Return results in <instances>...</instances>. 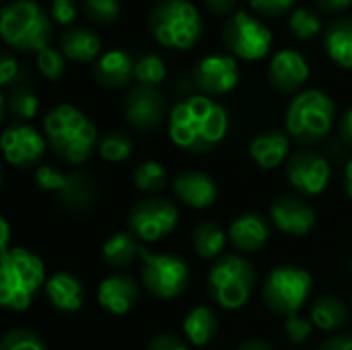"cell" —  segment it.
<instances>
[{"instance_id": "cell-1", "label": "cell", "mask_w": 352, "mask_h": 350, "mask_svg": "<svg viewBox=\"0 0 352 350\" xmlns=\"http://www.w3.org/2000/svg\"><path fill=\"white\" fill-rule=\"evenodd\" d=\"M229 130V116L221 103L206 95H192L169 111V136L188 153H208Z\"/></svg>"}, {"instance_id": "cell-2", "label": "cell", "mask_w": 352, "mask_h": 350, "mask_svg": "<svg viewBox=\"0 0 352 350\" xmlns=\"http://www.w3.org/2000/svg\"><path fill=\"white\" fill-rule=\"evenodd\" d=\"M43 134L52 151L70 165L85 163L99 142L95 124L70 103H60L47 111Z\"/></svg>"}, {"instance_id": "cell-3", "label": "cell", "mask_w": 352, "mask_h": 350, "mask_svg": "<svg viewBox=\"0 0 352 350\" xmlns=\"http://www.w3.org/2000/svg\"><path fill=\"white\" fill-rule=\"evenodd\" d=\"M43 262L25 248H12L0 258V303L12 311H25L45 285Z\"/></svg>"}, {"instance_id": "cell-4", "label": "cell", "mask_w": 352, "mask_h": 350, "mask_svg": "<svg viewBox=\"0 0 352 350\" xmlns=\"http://www.w3.org/2000/svg\"><path fill=\"white\" fill-rule=\"evenodd\" d=\"M0 33L4 43L19 52H41L50 47L52 21L35 0H14L0 12Z\"/></svg>"}, {"instance_id": "cell-5", "label": "cell", "mask_w": 352, "mask_h": 350, "mask_svg": "<svg viewBox=\"0 0 352 350\" xmlns=\"http://www.w3.org/2000/svg\"><path fill=\"white\" fill-rule=\"evenodd\" d=\"M148 31L169 50H192L202 37V17L190 0H157L148 12Z\"/></svg>"}, {"instance_id": "cell-6", "label": "cell", "mask_w": 352, "mask_h": 350, "mask_svg": "<svg viewBox=\"0 0 352 350\" xmlns=\"http://www.w3.org/2000/svg\"><path fill=\"white\" fill-rule=\"evenodd\" d=\"M334 116L336 107L330 95L320 89L301 91L287 109V132L303 144L318 142L330 132Z\"/></svg>"}, {"instance_id": "cell-7", "label": "cell", "mask_w": 352, "mask_h": 350, "mask_svg": "<svg viewBox=\"0 0 352 350\" xmlns=\"http://www.w3.org/2000/svg\"><path fill=\"white\" fill-rule=\"evenodd\" d=\"M254 287V264L241 256H225L210 268L208 291L223 309H241L250 301Z\"/></svg>"}, {"instance_id": "cell-8", "label": "cell", "mask_w": 352, "mask_h": 350, "mask_svg": "<svg viewBox=\"0 0 352 350\" xmlns=\"http://www.w3.org/2000/svg\"><path fill=\"white\" fill-rule=\"evenodd\" d=\"M311 274L299 266H278L264 283V301L278 316H293L305 305L311 293Z\"/></svg>"}, {"instance_id": "cell-9", "label": "cell", "mask_w": 352, "mask_h": 350, "mask_svg": "<svg viewBox=\"0 0 352 350\" xmlns=\"http://www.w3.org/2000/svg\"><path fill=\"white\" fill-rule=\"evenodd\" d=\"M223 41L233 58L258 62L268 56L274 35L258 17L237 10L223 27Z\"/></svg>"}, {"instance_id": "cell-10", "label": "cell", "mask_w": 352, "mask_h": 350, "mask_svg": "<svg viewBox=\"0 0 352 350\" xmlns=\"http://www.w3.org/2000/svg\"><path fill=\"white\" fill-rule=\"evenodd\" d=\"M138 258L142 260V285L153 297L169 301L186 291L190 270L182 258L171 254H153L144 248H140Z\"/></svg>"}, {"instance_id": "cell-11", "label": "cell", "mask_w": 352, "mask_h": 350, "mask_svg": "<svg viewBox=\"0 0 352 350\" xmlns=\"http://www.w3.org/2000/svg\"><path fill=\"white\" fill-rule=\"evenodd\" d=\"M35 182L41 190L58 194L62 206L70 210H85L93 204L95 186L78 171H60L50 165H41L35 171Z\"/></svg>"}, {"instance_id": "cell-12", "label": "cell", "mask_w": 352, "mask_h": 350, "mask_svg": "<svg viewBox=\"0 0 352 350\" xmlns=\"http://www.w3.org/2000/svg\"><path fill=\"white\" fill-rule=\"evenodd\" d=\"M179 221L177 208L163 198H146L132 206L128 225L134 237L142 241H159L167 237Z\"/></svg>"}, {"instance_id": "cell-13", "label": "cell", "mask_w": 352, "mask_h": 350, "mask_svg": "<svg viewBox=\"0 0 352 350\" xmlns=\"http://www.w3.org/2000/svg\"><path fill=\"white\" fill-rule=\"evenodd\" d=\"M192 78L206 97H223L237 87L239 66L229 54H208L194 66Z\"/></svg>"}, {"instance_id": "cell-14", "label": "cell", "mask_w": 352, "mask_h": 350, "mask_svg": "<svg viewBox=\"0 0 352 350\" xmlns=\"http://www.w3.org/2000/svg\"><path fill=\"white\" fill-rule=\"evenodd\" d=\"M167 111L163 93L157 87L136 85L124 99V116L136 130H155L161 126Z\"/></svg>"}, {"instance_id": "cell-15", "label": "cell", "mask_w": 352, "mask_h": 350, "mask_svg": "<svg viewBox=\"0 0 352 350\" xmlns=\"http://www.w3.org/2000/svg\"><path fill=\"white\" fill-rule=\"evenodd\" d=\"M287 175L291 186L303 196H318L328 188L330 163L314 151H299L291 155Z\"/></svg>"}, {"instance_id": "cell-16", "label": "cell", "mask_w": 352, "mask_h": 350, "mask_svg": "<svg viewBox=\"0 0 352 350\" xmlns=\"http://www.w3.org/2000/svg\"><path fill=\"white\" fill-rule=\"evenodd\" d=\"M47 140L29 124L8 126L2 134V153L4 159L21 169L35 165L45 153Z\"/></svg>"}, {"instance_id": "cell-17", "label": "cell", "mask_w": 352, "mask_h": 350, "mask_svg": "<svg viewBox=\"0 0 352 350\" xmlns=\"http://www.w3.org/2000/svg\"><path fill=\"white\" fill-rule=\"evenodd\" d=\"M309 78V64L297 50H280L274 54L268 66V80L274 91L291 95L297 93Z\"/></svg>"}, {"instance_id": "cell-18", "label": "cell", "mask_w": 352, "mask_h": 350, "mask_svg": "<svg viewBox=\"0 0 352 350\" xmlns=\"http://www.w3.org/2000/svg\"><path fill=\"white\" fill-rule=\"evenodd\" d=\"M270 217L274 227L291 237H303L316 225V210L297 196H278L272 202Z\"/></svg>"}, {"instance_id": "cell-19", "label": "cell", "mask_w": 352, "mask_h": 350, "mask_svg": "<svg viewBox=\"0 0 352 350\" xmlns=\"http://www.w3.org/2000/svg\"><path fill=\"white\" fill-rule=\"evenodd\" d=\"M138 297H140V289L136 281L126 274L107 276L99 285V293H97L99 305L113 316L128 314L138 303Z\"/></svg>"}, {"instance_id": "cell-20", "label": "cell", "mask_w": 352, "mask_h": 350, "mask_svg": "<svg viewBox=\"0 0 352 350\" xmlns=\"http://www.w3.org/2000/svg\"><path fill=\"white\" fill-rule=\"evenodd\" d=\"M175 198L192 208H208L217 200V184L210 175L200 171H184L173 182Z\"/></svg>"}, {"instance_id": "cell-21", "label": "cell", "mask_w": 352, "mask_h": 350, "mask_svg": "<svg viewBox=\"0 0 352 350\" xmlns=\"http://www.w3.org/2000/svg\"><path fill=\"white\" fill-rule=\"evenodd\" d=\"M136 60L124 50H109L99 56L93 66L95 80L105 89H122L134 78Z\"/></svg>"}, {"instance_id": "cell-22", "label": "cell", "mask_w": 352, "mask_h": 350, "mask_svg": "<svg viewBox=\"0 0 352 350\" xmlns=\"http://www.w3.org/2000/svg\"><path fill=\"white\" fill-rule=\"evenodd\" d=\"M270 237V227L266 219L258 212H248L237 217L229 227V239L231 243L245 254H254L266 245Z\"/></svg>"}, {"instance_id": "cell-23", "label": "cell", "mask_w": 352, "mask_h": 350, "mask_svg": "<svg viewBox=\"0 0 352 350\" xmlns=\"http://www.w3.org/2000/svg\"><path fill=\"white\" fill-rule=\"evenodd\" d=\"M60 52L72 62H97L101 52V37L89 27L74 25L60 37Z\"/></svg>"}, {"instance_id": "cell-24", "label": "cell", "mask_w": 352, "mask_h": 350, "mask_svg": "<svg viewBox=\"0 0 352 350\" xmlns=\"http://www.w3.org/2000/svg\"><path fill=\"white\" fill-rule=\"evenodd\" d=\"M291 151L289 136L280 130L260 132L250 144V157L262 169H276Z\"/></svg>"}, {"instance_id": "cell-25", "label": "cell", "mask_w": 352, "mask_h": 350, "mask_svg": "<svg viewBox=\"0 0 352 350\" xmlns=\"http://www.w3.org/2000/svg\"><path fill=\"white\" fill-rule=\"evenodd\" d=\"M45 293L58 311L74 314L85 303V289L80 281L68 272H58L45 283Z\"/></svg>"}, {"instance_id": "cell-26", "label": "cell", "mask_w": 352, "mask_h": 350, "mask_svg": "<svg viewBox=\"0 0 352 350\" xmlns=\"http://www.w3.org/2000/svg\"><path fill=\"white\" fill-rule=\"evenodd\" d=\"M324 47L334 64L352 70V17H338L326 25Z\"/></svg>"}, {"instance_id": "cell-27", "label": "cell", "mask_w": 352, "mask_h": 350, "mask_svg": "<svg viewBox=\"0 0 352 350\" xmlns=\"http://www.w3.org/2000/svg\"><path fill=\"white\" fill-rule=\"evenodd\" d=\"M309 320L318 330H324V332L340 330L349 324V309L338 297L324 295L314 301Z\"/></svg>"}, {"instance_id": "cell-28", "label": "cell", "mask_w": 352, "mask_h": 350, "mask_svg": "<svg viewBox=\"0 0 352 350\" xmlns=\"http://www.w3.org/2000/svg\"><path fill=\"white\" fill-rule=\"evenodd\" d=\"M219 332V320L212 309L200 305L194 307L184 320V334L194 347H206Z\"/></svg>"}, {"instance_id": "cell-29", "label": "cell", "mask_w": 352, "mask_h": 350, "mask_svg": "<svg viewBox=\"0 0 352 350\" xmlns=\"http://www.w3.org/2000/svg\"><path fill=\"white\" fill-rule=\"evenodd\" d=\"M140 248L136 243V237L132 233H113L105 245H103V260L111 266V268H128L136 256H140Z\"/></svg>"}, {"instance_id": "cell-30", "label": "cell", "mask_w": 352, "mask_h": 350, "mask_svg": "<svg viewBox=\"0 0 352 350\" xmlns=\"http://www.w3.org/2000/svg\"><path fill=\"white\" fill-rule=\"evenodd\" d=\"M227 239H229V233H225L217 223H210V221L200 223L194 231V248L198 256L204 260H212L221 256L227 245Z\"/></svg>"}, {"instance_id": "cell-31", "label": "cell", "mask_w": 352, "mask_h": 350, "mask_svg": "<svg viewBox=\"0 0 352 350\" xmlns=\"http://www.w3.org/2000/svg\"><path fill=\"white\" fill-rule=\"evenodd\" d=\"M37 105H39L37 95L25 85H14L6 95H2V107L14 120H21V122H27V120L35 118Z\"/></svg>"}, {"instance_id": "cell-32", "label": "cell", "mask_w": 352, "mask_h": 350, "mask_svg": "<svg viewBox=\"0 0 352 350\" xmlns=\"http://www.w3.org/2000/svg\"><path fill=\"white\" fill-rule=\"evenodd\" d=\"M324 23L320 19V14L314 10V8H307V6H301V8H295L289 17V31L297 37V39H314L318 37L322 31H324Z\"/></svg>"}, {"instance_id": "cell-33", "label": "cell", "mask_w": 352, "mask_h": 350, "mask_svg": "<svg viewBox=\"0 0 352 350\" xmlns=\"http://www.w3.org/2000/svg\"><path fill=\"white\" fill-rule=\"evenodd\" d=\"M132 149H134V142L130 134H126L124 130H111L103 134L99 140V155L111 163L126 161L132 155Z\"/></svg>"}, {"instance_id": "cell-34", "label": "cell", "mask_w": 352, "mask_h": 350, "mask_svg": "<svg viewBox=\"0 0 352 350\" xmlns=\"http://www.w3.org/2000/svg\"><path fill=\"white\" fill-rule=\"evenodd\" d=\"M165 76H167V66L163 58L157 54H146L138 58L134 64V78L138 80V85L157 87L159 83L165 80Z\"/></svg>"}, {"instance_id": "cell-35", "label": "cell", "mask_w": 352, "mask_h": 350, "mask_svg": "<svg viewBox=\"0 0 352 350\" xmlns=\"http://www.w3.org/2000/svg\"><path fill=\"white\" fill-rule=\"evenodd\" d=\"M134 184L142 192H159L167 184L165 167L157 161H144L134 169Z\"/></svg>"}, {"instance_id": "cell-36", "label": "cell", "mask_w": 352, "mask_h": 350, "mask_svg": "<svg viewBox=\"0 0 352 350\" xmlns=\"http://www.w3.org/2000/svg\"><path fill=\"white\" fill-rule=\"evenodd\" d=\"M0 350H45V344L33 330L14 328L2 336Z\"/></svg>"}, {"instance_id": "cell-37", "label": "cell", "mask_w": 352, "mask_h": 350, "mask_svg": "<svg viewBox=\"0 0 352 350\" xmlns=\"http://www.w3.org/2000/svg\"><path fill=\"white\" fill-rule=\"evenodd\" d=\"M85 14L99 25H111L120 17V0H82Z\"/></svg>"}, {"instance_id": "cell-38", "label": "cell", "mask_w": 352, "mask_h": 350, "mask_svg": "<svg viewBox=\"0 0 352 350\" xmlns=\"http://www.w3.org/2000/svg\"><path fill=\"white\" fill-rule=\"evenodd\" d=\"M37 68L47 80H60L66 72V56L60 50L45 47L37 54Z\"/></svg>"}, {"instance_id": "cell-39", "label": "cell", "mask_w": 352, "mask_h": 350, "mask_svg": "<svg viewBox=\"0 0 352 350\" xmlns=\"http://www.w3.org/2000/svg\"><path fill=\"white\" fill-rule=\"evenodd\" d=\"M311 330H314L311 320H307V318H303L299 314H293V316L285 318V332H287V336H289V340L293 344H303L311 336Z\"/></svg>"}, {"instance_id": "cell-40", "label": "cell", "mask_w": 352, "mask_h": 350, "mask_svg": "<svg viewBox=\"0 0 352 350\" xmlns=\"http://www.w3.org/2000/svg\"><path fill=\"white\" fill-rule=\"evenodd\" d=\"M295 4H297V0H250L252 10H256L260 17H268V19H276L287 12H293Z\"/></svg>"}, {"instance_id": "cell-41", "label": "cell", "mask_w": 352, "mask_h": 350, "mask_svg": "<svg viewBox=\"0 0 352 350\" xmlns=\"http://www.w3.org/2000/svg\"><path fill=\"white\" fill-rule=\"evenodd\" d=\"M50 17L58 25H70L76 19V4L72 0H52Z\"/></svg>"}, {"instance_id": "cell-42", "label": "cell", "mask_w": 352, "mask_h": 350, "mask_svg": "<svg viewBox=\"0 0 352 350\" xmlns=\"http://www.w3.org/2000/svg\"><path fill=\"white\" fill-rule=\"evenodd\" d=\"M16 74H19L16 60L8 52H2L0 54V85L2 87H8L10 83L16 80Z\"/></svg>"}, {"instance_id": "cell-43", "label": "cell", "mask_w": 352, "mask_h": 350, "mask_svg": "<svg viewBox=\"0 0 352 350\" xmlns=\"http://www.w3.org/2000/svg\"><path fill=\"white\" fill-rule=\"evenodd\" d=\"M146 350H190L186 342H182L177 336H171V334H159L155 336Z\"/></svg>"}, {"instance_id": "cell-44", "label": "cell", "mask_w": 352, "mask_h": 350, "mask_svg": "<svg viewBox=\"0 0 352 350\" xmlns=\"http://www.w3.org/2000/svg\"><path fill=\"white\" fill-rule=\"evenodd\" d=\"M316 6L326 14H342L352 6V0H316Z\"/></svg>"}, {"instance_id": "cell-45", "label": "cell", "mask_w": 352, "mask_h": 350, "mask_svg": "<svg viewBox=\"0 0 352 350\" xmlns=\"http://www.w3.org/2000/svg\"><path fill=\"white\" fill-rule=\"evenodd\" d=\"M204 4H206V8H208L212 14H217V17H227V14H231V10L235 8L237 0H204Z\"/></svg>"}, {"instance_id": "cell-46", "label": "cell", "mask_w": 352, "mask_h": 350, "mask_svg": "<svg viewBox=\"0 0 352 350\" xmlns=\"http://www.w3.org/2000/svg\"><path fill=\"white\" fill-rule=\"evenodd\" d=\"M320 350H352V336L349 334H340V336H334L330 340H326Z\"/></svg>"}, {"instance_id": "cell-47", "label": "cell", "mask_w": 352, "mask_h": 350, "mask_svg": "<svg viewBox=\"0 0 352 350\" xmlns=\"http://www.w3.org/2000/svg\"><path fill=\"white\" fill-rule=\"evenodd\" d=\"M338 130H340V138H342L349 146H352V107H349V109L344 111V116L340 118Z\"/></svg>"}, {"instance_id": "cell-48", "label": "cell", "mask_w": 352, "mask_h": 350, "mask_svg": "<svg viewBox=\"0 0 352 350\" xmlns=\"http://www.w3.org/2000/svg\"><path fill=\"white\" fill-rule=\"evenodd\" d=\"M0 231H2V233H0V235H2V237H0V254H6V252L10 250V248H8L10 229H8V223H6V219H4V217L0 219Z\"/></svg>"}, {"instance_id": "cell-49", "label": "cell", "mask_w": 352, "mask_h": 350, "mask_svg": "<svg viewBox=\"0 0 352 350\" xmlns=\"http://www.w3.org/2000/svg\"><path fill=\"white\" fill-rule=\"evenodd\" d=\"M237 350H270V347L266 342H260V340H248Z\"/></svg>"}, {"instance_id": "cell-50", "label": "cell", "mask_w": 352, "mask_h": 350, "mask_svg": "<svg viewBox=\"0 0 352 350\" xmlns=\"http://www.w3.org/2000/svg\"><path fill=\"white\" fill-rule=\"evenodd\" d=\"M344 186H346V192H349V196L352 198V159L349 161V165H346V171H344Z\"/></svg>"}, {"instance_id": "cell-51", "label": "cell", "mask_w": 352, "mask_h": 350, "mask_svg": "<svg viewBox=\"0 0 352 350\" xmlns=\"http://www.w3.org/2000/svg\"><path fill=\"white\" fill-rule=\"evenodd\" d=\"M351 268H352V264H351Z\"/></svg>"}]
</instances>
